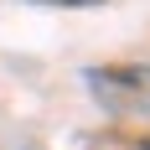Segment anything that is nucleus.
Masks as SVG:
<instances>
[{
  "instance_id": "f257e3e1",
  "label": "nucleus",
  "mask_w": 150,
  "mask_h": 150,
  "mask_svg": "<svg viewBox=\"0 0 150 150\" xmlns=\"http://www.w3.org/2000/svg\"><path fill=\"white\" fill-rule=\"evenodd\" d=\"M88 93L109 114H150V67H88Z\"/></svg>"
},
{
  "instance_id": "f03ea898",
  "label": "nucleus",
  "mask_w": 150,
  "mask_h": 150,
  "mask_svg": "<svg viewBox=\"0 0 150 150\" xmlns=\"http://www.w3.org/2000/svg\"><path fill=\"white\" fill-rule=\"evenodd\" d=\"M31 5H62V11H78V5H104V0H31Z\"/></svg>"
},
{
  "instance_id": "7ed1b4c3",
  "label": "nucleus",
  "mask_w": 150,
  "mask_h": 150,
  "mask_svg": "<svg viewBox=\"0 0 150 150\" xmlns=\"http://www.w3.org/2000/svg\"><path fill=\"white\" fill-rule=\"evenodd\" d=\"M129 150H150V135H140V140H129Z\"/></svg>"
}]
</instances>
